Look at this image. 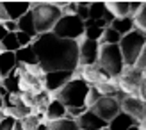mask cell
Listing matches in <instances>:
<instances>
[{
    "mask_svg": "<svg viewBox=\"0 0 146 130\" xmlns=\"http://www.w3.org/2000/svg\"><path fill=\"white\" fill-rule=\"evenodd\" d=\"M32 48L43 73L75 71L78 68V41L61 39L52 32H46L34 38Z\"/></svg>",
    "mask_w": 146,
    "mask_h": 130,
    "instance_id": "cell-1",
    "label": "cell"
},
{
    "mask_svg": "<svg viewBox=\"0 0 146 130\" xmlns=\"http://www.w3.org/2000/svg\"><path fill=\"white\" fill-rule=\"evenodd\" d=\"M87 91H89L87 82H84L82 78H71L66 86H62L59 91L50 96L61 102L66 109H75V107H86Z\"/></svg>",
    "mask_w": 146,
    "mask_h": 130,
    "instance_id": "cell-2",
    "label": "cell"
},
{
    "mask_svg": "<svg viewBox=\"0 0 146 130\" xmlns=\"http://www.w3.org/2000/svg\"><path fill=\"white\" fill-rule=\"evenodd\" d=\"M96 66L109 80H116L123 73V57L119 52L118 45H100V54H98V62Z\"/></svg>",
    "mask_w": 146,
    "mask_h": 130,
    "instance_id": "cell-3",
    "label": "cell"
},
{
    "mask_svg": "<svg viewBox=\"0 0 146 130\" xmlns=\"http://www.w3.org/2000/svg\"><path fill=\"white\" fill-rule=\"evenodd\" d=\"M31 14H32L34 27H36L38 36L52 32L54 25L62 16L61 11L55 7L54 2H34V4H31Z\"/></svg>",
    "mask_w": 146,
    "mask_h": 130,
    "instance_id": "cell-4",
    "label": "cell"
},
{
    "mask_svg": "<svg viewBox=\"0 0 146 130\" xmlns=\"http://www.w3.org/2000/svg\"><path fill=\"white\" fill-rule=\"evenodd\" d=\"M146 43V36L137 31V29H134L132 32H128L127 36H123L121 41H119V52H121V57H123V64H125L127 68H132L135 59L139 57L141 50L144 46Z\"/></svg>",
    "mask_w": 146,
    "mask_h": 130,
    "instance_id": "cell-5",
    "label": "cell"
},
{
    "mask_svg": "<svg viewBox=\"0 0 146 130\" xmlns=\"http://www.w3.org/2000/svg\"><path fill=\"white\" fill-rule=\"evenodd\" d=\"M84 21L75 14H62L59 21L54 25L52 34L61 39H70V41H80L84 39Z\"/></svg>",
    "mask_w": 146,
    "mask_h": 130,
    "instance_id": "cell-6",
    "label": "cell"
},
{
    "mask_svg": "<svg viewBox=\"0 0 146 130\" xmlns=\"http://www.w3.org/2000/svg\"><path fill=\"white\" fill-rule=\"evenodd\" d=\"M144 73L135 68H123V73L119 75L118 78V88L125 93L127 96H137V93H139V84L143 80Z\"/></svg>",
    "mask_w": 146,
    "mask_h": 130,
    "instance_id": "cell-7",
    "label": "cell"
},
{
    "mask_svg": "<svg viewBox=\"0 0 146 130\" xmlns=\"http://www.w3.org/2000/svg\"><path fill=\"white\" fill-rule=\"evenodd\" d=\"M98 54H100V43L98 41H89V39H80L78 41V66H94L98 62Z\"/></svg>",
    "mask_w": 146,
    "mask_h": 130,
    "instance_id": "cell-8",
    "label": "cell"
},
{
    "mask_svg": "<svg viewBox=\"0 0 146 130\" xmlns=\"http://www.w3.org/2000/svg\"><path fill=\"white\" fill-rule=\"evenodd\" d=\"M119 111L134 118L137 123L146 119V102H143L139 96H125L119 102Z\"/></svg>",
    "mask_w": 146,
    "mask_h": 130,
    "instance_id": "cell-9",
    "label": "cell"
},
{
    "mask_svg": "<svg viewBox=\"0 0 146 130\" xmlns=\"http://www.w3.org/2000/svg\"><path fill=\"white\" fill-rule=\"evenodd\" d=\"M89 111L94 112L100 119H104L105 123H109L119 112V102L116 98H111V96H102Z\"/></svg>",
    "mask_w": 146,
    "mask_h": 130,
    "instance_id": "cell-10",
    "label": "cell"
},
{
    "mask_svg": "<svg viewBox=\"0 0 146 130\" xmlns=\"http://www.w3.org/2000/svg\"><path fill=\"white\" fill-rule=\"evenodd\" d=\"M73 78V71H50L43 75V89L50 95L57 93Z\"/></svg>",
    "mask_w": 146,
    "mask_h": 130,
    "instance_id": "cell-11",
    "label": "cell"
},
{
    "mask_svg": "<svg viewBox=\"0 0 146 130\" xmlns=\"http://www.w3.org/2000/svg\"><path fill=\"white\" fill-rule=\"evenodd\" d=\"M77 121V127L78 130H102V128H107V123L104 119H100L94 112L91 111H86L80 118L75 119Z\"/></svg>",
    "mask_w": 146,
    "mask_h": 130,
    "instance_id": "cell-12",
    "label": "cell"
},
{
    "mask_svg": "<svg viewBox=\"0 0 146 130\" xmlns=\"http://www.w3.org/2000/svg\"><path fill=\"white\" fill-rule=\"evenodd\" d=\"M2 7L5 9L11 21H18L23 14L31 11V4L29 2H2Z\"/></svg>",
    "mask_w": 146,
    "mask_h": 130,
    "instance_id": "cell-13",
    "label": "cell"
},
{
    "mask_svg": "<svg viewBox=\"0 0 146 130\" xmlns=\"http://www.w3.org/2000/svg\"><path fill=\"white\" fill-rule=\"evenodd\" d=\"M64 118H66V107L52 98L45 109V123H54V121H59Z\"/></svg>",
    "mask_w": 146,
    "mask_h": 130,
    "instance_id": "cell-14",
    "label": "cell"
},
{
    "mask_svg": "<svg viewBox=\"0 0 146 130\" xmlns=\"http://www.w3.org/2000/svg\"><path fill=\"white\" fill-rule=\"evenodd\" d=\"M134 125H139L134 118H130L128 114L125 112H118L116 116L107 123V130H128L130 127H134Z\"/></svg>",
    "mask_w": 146,
    "mask_h": 130,
    "instance_id": "cell-15",
    "label": "cell"
},
{
    "mask_svg": "<svg viewBox=\"0 0 146 130\" xmlns=\"http://www.w3.org/2000/svg\"><path fill=\"white\" fill-rule=\"evenodd\" d=\"M14 57H16V62L20 66H34V64H38V57L34 54L32 45L18 48L16 52H14Z\"/></svg>",
    "mask_w": 146,
    "mask_h": 130,
    "instance_id": "cell-16",
    "label": "cell"
},
{
    "mask_svg": "<svg viewBox=\"0 0 146 130\" xmlns=\"http://www.w3.org/2000/svg\"><path fill=\"white\" fill-rule=\"evenodd\" d=\"M16 66H18V62H16V57H14L13 52L0 54V78L9 77L16 70Z\"/></svg>",
    "mask_w": 146,
    "mask_h": 130,
    "instance_id": "cell-17",
    "label": "cell"
},
{
    "mask_svg": "<svg viewBox=\"0 0 146 130\" xmlns=\"http://www.w3.org/2000/svg\"><path fill=\"white\" fill-rule=\"evenodd\" d=\"M112 29V31H116L121 38L123 36H127L128 32H132L134 29H135V25H134V20L130 18V16H127V18H114L112 21H111V25H109Z\"/></svg>",
    "mask_w": 146,
    "mask_h": 130,
    "instance_id": "cell-18",
    "label": "cell"
},
{
    "mask_svg": "<svg viewBox=\"0 0 146 130\" xmlns=\"http://www.w3.org/2000/svg\"><path fill=\"white\" fill-rule=\"evenodd\" d=\"M16 25H18V31L20 32H23L27 36H31V38H38V32H36V27H34V20H32V14L31 11H29L27 14H23L18 21H16Z\"/></svg>",
    "mask_w": 146,
    "mask_h": 130,
    "instance_id": "cell-19",
    "label": "cell"
},
{
    "mask_svg": "<svg viewBox=\"0 0 146 130\" xmlns=\"http://www.w3.org/2000/svg\"><path fill=\"white\" fill-rule=\"evenodd\" d=\"M105 9L111 13L114 18H127V16H130L128 2H105Z\"/></svg>",
    "mask_w": 146,
    "mask_h": 130,
    "instance_id": "cell-20",
    "label": "cell"
},
{
    "mask_svg": "<svg viewBox=\"0 0 146 130\" xmlns=\"http://www.w3.org/2000/svg\"><path fill=\"white\" fill-rule=\"evenodd\" d=\"M0 86H2V88L9 93V95H20V88H18V71L14 70L9 77L2 78Z\"/></svg>",
    "mask_w": 146,
    "mask_h": 130,
    "instance_id": "cell-21",
    "label": "cell"
},
{
    "mask_svg": "<svg viewBox=\"0 0 146 130\" xmlns=\"http://www.w3.org/2000/svg\"><path fill=\"white\" fill-rule=\"evenodd\" d=\"M48 128L50 130H78L77 121L71 118H64L59 121H54V123H48Z\"/></svg>",
    "mask_w": 146,
    "mask_h": 130,
    "instance_id": "cell-22",
    "label": "cell"
},
{
    "mask_svg": "<svg viewBox=\"0 0 146 130\" xmlns=\"http://www.w3.org/2000/svg\"><path fill=\"white\" fill-rule=\"evenodd\" d=\"M119 41H121V36L107 25L104 31V36L100 39V45H119Z\"/></svg>",
    "mask_w": 146,
    "mask_h": 130,
    "instance_id": "cell-23",
    "label": "cell"
},
{
    "mask_svg": "<svg viewBox=\"0 0 146 130\" xmlns=\"http://www.w3.org/2000/svg\"><path fill=\"white\" fill-rule=\"evenodd\" d=\"M134 25H135L137 31H141V32L146 36V2H143L141 11L135 14V18H134Z\"/></svg>",
    "mask_w": 146,
    "mask_h": 130,
    "instance_id": "cell-24",
    "label": "cell"
},
{
    "mask_svg": "<svg viewBox=\"0 0 146 130\" xmlns=\"http://www.w3.org/2000/svg\"><path fill=\"white\" fill-rule=\"evenodd\" d=\"M2 45H4V48H5V52H16V50L20 48V45H18V39H16V32H9L5 36V38L2 39Z\"/></svg>",
    "mask_w": 146,
    "mask_h": 130,
    "instance_id": "cell-25",
    "label": "cell"
},
{
    "mask_svg": "<svg viewBox=\"0 0 146 130\" xmlns=\"http://www.w3.org/2000/svg\"><path fill=\"white\" fill-rule=\"evenodd\" d=\"M100 98H102V95H100V91L96 89V86H89V91H87V96H86V107L91 109Z\"/></svg>",
    "mask_w": 146,
    "mask_h": 130,
    "instance_id": "cell-26",
    "label": "cell"
},
{
    "mask_svg": "<svg viewBox=\"0 0 146 130\" xmlns=\"http://www.w3.org/2000/svg\"><path fill=\"white\" fill-rule=\"evenodd\" d=\"M75 16H78L82 21L89 20V4L87 2H77V13Z\"/></svg>",
    "mask_w": 146,
    "mask_h": 130,
    "instance_id": "cell-27",
    "label": "cell"
},
{
    "mask_svg": "<svg viewBox=\"0 0 146 130\" xmlns=\"http://www.w3.org/2000/svg\"><path fill=\"white\" fill-rule=\"evenodd\" d=\"M132 68H135V70L143 71V73H146V43H144V46H143V50H141V54H139V57L135 59V62H134V66H132Z\"/></svg>",
    "mask_w": 146,
    "mask_h": 130,
    "instance_id": "cell-28",
    "label": "cell"
},
{
    "mask_svg": "<svg viewBox=\"0 0 146 130\" xmlns=\"http://www.w3.org/2000/svg\"><path fill=\"white\" fill-rule=\"evenodd\" d=\"M16 39H18V45H20V48H23V46H29V45H32V38L31 36H27V34H23V32H16Z\"/></svg>",
    "mask_w": 146,
    "mask_h": 130,
    "instance_id": "cell-29",
    "label": "cell"
},
{
    "mask_svg": "<svg viewBox=\"0 0 146 130\" xmlns=\"http://www.w3.org/2000/svg\"><path fill=\"white\" fill-rule=\"evenodd\" d=\"M14 121H16V119H13L9 116H4L2 119H0V130H13Z\"/></svg>",
    "mask_w": 146,
    "mask_h": 130,
    "instance_id": "cell-30",
    "label": "cell"
},
{
    "mask_svg": "<svg viewBox=\"0 0 146 130\" xmlns=\"http://www.w3.org/2000/svg\"><path fill=\"white\" fill-rule=\"evenodd\" d=\"M143 7V2H128V11H130V18H135V14L141 11Z\"/></svg>",
    "mask_w": 146,
    "mask_h": 130,
    "instance_id": "cell-31",
    "label": "cell"
},
{
    "mask_svg": "<svg viewBox=\"0 0 146 130\" xmlns=\"http://www.w3.org/2000/svg\"><path fill=\"white\" fill-rule=\"evenodd\" d=\"M137 96H139L143 102H146V75L143 77V80L139 84V93H137Z\"/></svg>",
    "mask_w": 146,
    "mask_h": 130,
    "instance_id": "cell-32",
    "label": "cell"
},
{
    "mask_svg": "<svg viewBox=\"0 0 146 130\" xmlns=\"http://www.w3.org/2000/svg\"><path fill=\"white\" fill-rule=\"evenodd\" d=\"M4 29L7 32H18V25H16V21H11V20H7L5 23H4Z\"/></svg>",
    "mask_w": 146,
    "mask_h": 130,
    "instance_id": "cell-33",
    "label": "cell"
},
{
    "mask_svg": "<svg viewBox=\"0 0 146 130\" xmlns=\"http://www.w3.org/2000/svg\"><path fill=\"white\" fill-rule=\"evenodd\" d=\"M7 34H9V32H7V31H5V29H4V25H2V23H0V43H2V39L5 38V36H7Z\"/></svg>",
    "mask_w": 146,
    "mask_h": 130,
    "instance_id": "cell-34",
    "label": "cell"
},
{
    "mask_svg": "<svg viewBox=\"0 0 146 130\" xmlns=\"http://www.w3.org/2000/svg\"><path fill=\"white\" fill-rule=\"evenodd\" d=\"M34 130H50V128H48V123H45V121H43V123H39Z\"/></svg>",
    "mask_w": 146,
    "mask_h": 130,
    "instance_id": "cell-35",
    "label": "cell"
},
{
    "mask_svg": "<svg viewBox=\"0 0 146 130\" xmlns=\"http://www.w3.org/2000/svg\"><path fill=\"white\" fill-rule=\"evenodd\" d=\"M128 130H139V125H134V127H130Z\"/></svg>",
    "mask_w": 146,
    "mask_h": 130,
    "instance_id": "cell-36",
    "label": "cell"
},
{
    "mask_svg": "<svg viewBox=\"0 0 146 130\" xmlns=\"http://www.w3.org/2000/svg\"><path fill=\"white\" fill-rule=\"evenodd\" d=\"M5 52V48H4V45H2V43H0V54H4Z\"/></svg>",
    "mask_w": 146,
    "mask_h": 130,
    "instance_id": "cell-37",
    "label": "cell"
},
{
    "mask_svg": "<svg viewBox=\"0 0 146 130\" xmlns=\"http://www.w3.org/2000/svg\"><path fill=\"white\" fill-rule=\"evenodd\" d=\"M0 111H2V96H0Z\"/></svg>",
    "mask_w": 146,
    "mask_h": 130,
    "instance_id": "cell-38",
    "label": "cell"
},
{
    "mask_svg": "<svg viewBox=\"0 0 146 130\" xmlns=\"http://www.w3.org/2000/svg\"><path fill=\"white\" fill-rule=\"evenodd\" d=\"M102 130H107V128H102Z\"/></svg>",
    "mask_w": 146,
    "mask_h": 130,
    "instance_id": "cell-39",
    "label": "cell"
},
{
    "mask_svg": "<svg viewBox=\"0 0 146 130\" xmlns=\"http://www.w3.org/2000/svg\"><path fill=\"white\" fill-rule=\"evenodd\" d=\"M0 82H2V78H0Z\"/></svg>",
    "mask_w": 146,
    "mask_h": 130,
    "instance_id": "cell-40",
    "label": "cell"
},
{
    "mask_svg": "<svg viewBox=\"0 0 146 130\" xmlns=\"http://www.w3.org/2000/svg\"><path fill=\"white\" fill-rule=\"evenodd\" d=\"M0 5H2V2H0Z\"/></svg>",
    "mask_w": 146,
    "mask_h": 130,
    "instance_id": "cell-41",
    "label": "cell"
}]
</instances>
